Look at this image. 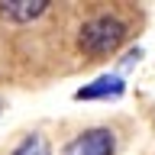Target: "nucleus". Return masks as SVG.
<instances>
[{
	"label": "nucleus",
	"instance_id": "1",
	"mask_svg": "<svg viewBox=\"0 0 155 155\" xmlns=\"http://www.w3.org/2000/svg\"><path fill=\"white\" fill-rule=\"evenodd\" d=\"M123 36H126L123 19H116V16H100V19L84 23L78 42H81V48L91 52V55H104V52H113V48L123 42Z\"/></svg>",
	"mask_w": 155,
	"mask_h": 155
},
{
	"label": "nucleus",
	"instance_id": "6",
	"mask_svg": "<svg viewBox=\"0 0 155 155\" xmlns=\"http://www.w3.org/2000/svg\"><path fill=\"white\" fill-rule=\"evenodd\" d=\"M0 113H3V100H0Z\"/></svg>",
	"mask_w": 155,
	"mask_h": 155
},
{
	"label": "nucleus",
	"instance_id": "2",
	"mask_svg": "<svg viewBox=\"0 0 155 155\" xmlns=\"http://www.w3.org/2000/svg\"><path fill=\"white\" fill-rule=\"evenodd\" d=\"M110 152H113V136H110V129H104V126L81 133L74 142H68V149H65V155H110Z\"/></svg>",
	"mask_w": 155,
	"mask_h": 155
},
{
	"label": "nucleus",
	"instance_id": "4",
	"mask_svg": "<svg viewBox=\"0 0 155 155\" xmlns=\"http://www.w3.org/2000/svg\"><path fill=\"white\" fill-rule=\"evenodd\" d=\"M45 3H0V16L13 19V23H29V19H36L45 13Z\"/></svg>",
	"mask_w": 155,
	"mask_h": 155
},
{
	"label": "nucleus",
	"instance_id": "3",
	"mask_svg": "<svg viewBox=\"0 0 155 155\" xmlns=\"http://www.w3.org/2000/svg\"><path fill=\"white\" fill-rule=\"evenodd\" d=\"M123 91H126L123 78L104 74V78H97L94 84L81 87V91L74 94V100H116V97H123Z\"/></svg>",
	"mask_w": 155,
	"mask_h": 155
},
{
	"label": "nucleus",
	"instance_id": "5",
	"mask_svg": "<svg viewBox=\"0 0 155 155\" xmlns=\"http://www.w3.org/2000/svg\"><path fill=\"white\" fill-rule=\"evenodd\" d=\"M13 155H48V142L42 136H26V139L13 149Z\"/></svg>",
	"mask_w": 155,
	"mask_h": 155
}]
</instances>
